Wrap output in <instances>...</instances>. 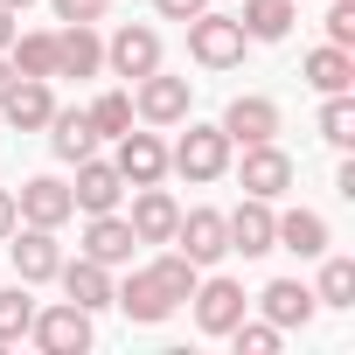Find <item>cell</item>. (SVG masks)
<instances>
[{
	"label": "cell",
	"mask_w": 355,
	"mask_h": 355,
	"mask_svg": "<svg viewBox=\"0 0 355 355\" xmlns=\"http://www.w3.org/2000/svg\"><path fill=\"white\" fill-rule=\"evenodd\" d=\"M258 306H265V320H272L279 334H293V327H306V320L320 313L313 286H300V279H272V286L258 293Z\"/></svg>",
	"instance_id": "e0dca14e"
},
{
	"label": "cell",
	"mask_w": 355,
	"mask_h": 355,
	"mask_svg": "<svg viewBox=\"0 0 355 355\" xmlns=\"http://www.w3.org/2000/svg\"><path fill=\"white\" fill-rule=\"evenodd\" d=\"M244 49H251V35L237 28V15H196L189 21V56L202 63V70H237L244 63Z\"/></svg>",
	"instance_id": "7a4b0ae2"
},
{
	"label": "cell",
	"mask_w": 355,
	"mask_h": 355,
	"mask_svg": "<svg viewBox=\"0 0 355 355\" xmlns=\"http://www.w3.org/2000/svg\"><path fill=\"white\" fill-rule=\"evenodd\" d=\"M15 223H21V209H15V196H8V189H0V244H8V230H15Z\"/></svg>",
	"instance_id": "d590c367"
},
{
	"label": "cell",
	"mask_w": 355,
	"mask_h": 355,
	"mask_svg": "<svg viewBox=\"0 0 355 355\" xmlns=\"http://www.w3.org/2000/svg\"><path fill=\"white\" fill-rule=\"evenodd\" d=\"M56 279H63V300H70V306H84V313L112 306V265H98V258H63Z\"/></svg>",
	"instance_id": "2e32d148"
},
{
	"label": "cell",
	"mask_w": 355,
	"mask_h": 355,
	"mask_svg": "<svg viewBox=\"0 0 355 355\" xmlns=\"http://www.w3.org/2000/svg\"><path fill=\"white\" fill-rule=\"evenodd\" d=\"M28 320H35L28 286H8V293H0V341H21V334H28Z\"/></svg>",
	"instance_id": "4dcf8cb0"
},
{
	"label": "cell",
	"mask_w": 355,
	"mask_h": 355,
	"mask_svg": "<svg viewBox=\"0 0 355 355\" xmlns=\"http://www.w3.org/2000/svg\"><path fill=\"white\" fill-rule=\"evenodd\" d=\"M300 77H306L320 98H327V91H355V49H334V42H320V49H306Z\"/></svg>",
	"instance_id": "cb8c5ba5"
},
{
	"label": "cell",
	"mask_w": 355,
	"mask_h": 355,
	"mask_svg": "<svg viewBox=\"0 0 355 355\" xmlns=\"http://www.w3.org/2000/svg\"><path fill=\"white\" fill-rule=\"evenodd\" d=\"M125 223H132V237H139V244H174L182 202H174L160 182H153V189H132V216H125Z\"/></svg>",
	"instance_id": "7c38bea8"
},
{
	"label": "cell",
	"mask_w": 355,
	"mask_h": 355,
	"mask_svg": "<svg viewBox=\"0 0 355 355\" xmlns=\"http://www.w3.org/2000/svg\"><path fill=\"white\" fill-rule=\"evenodd\" d=\"M112 306H125V320H139V327H160V320L174 313V300L160 293L153 272H132L125 286H112Z\"/></svg>",
	"instance_id": "603a6c76"
},
{
	"label": "cell",
	"mask_w": 355,
	"mask_h": 355,
	"mask_svg": "<svg viewBox=\"0 0 355 355\" xmlns=\"http://www.w3.org/2000/svg\"><path fill=\"white\" fill-rule=\"evenodd\" d=\"M84 119H91V132H98V139L132 132V91H105V98H91V105H84Z\"/></svg>",
	"instance_id": "f1b7e54d"
},
{
	"label": "cell",
	"mask_w": 355,
	"mask_h": 355,
	"mask_svg": "<svg viewBox=\"0 0 355 355\" xmlns=\"http://www.w3.org/2000/svg\"><path fill=\"white\" fill-rule=\"evenodd\" d=\"M42 132H49V153H56V160H70V167H77L84 153H98V132H91V119H84V105H56Z\"/></svg>",
	"instance_id": "44dd1931"
},
{
	"label": "cell",
	"mask_w": 355,
	"mask_h": 355,
	"mask_svg": "<svg viewBox=\"0 0 355 355\" xmlns=\"http://www.w3.org/2000/svg\"><path fill=\"white\" fill-rule=\"evenodd\" d=\"M174 251H182V258H196V265H216V258H230L223 209H182V223H174Z\"/></svg>",
	"instance_id": "52a82bcc"
},
{
	"label": "cell",
	"mask_w": 355,
	"mask_h": 355,
	"mask_svg": "<svg viewBox=\"0 0 355 355\" xmlns=\"http://www.w3.org/2000/svg\"><path fill=\"white\" fill-rule=\"evenodd\" d=\"M189 105H196L189 77H167V70H146V77L132 84V112H139L146 125H182V119H189Z\"/></svg>",
	"instance_id": "277c9868"
},
{
	"label": "cell",
	"mask_w": 355,
	"mask_h": 355,
	"mask_svg": "<svg viewBox=\"0 0 355 355\" xmlns=\"http://www.w3.org/2000/svg\"><path fill=\"white\" fill-rule=\"evenodd\" d=\"M119 196H125V174H119L112 160L84 153V160H77V182H70V202H77L84 216H105V209H119Z\"/></svg>",
	"instance_id": "8fae6325"
},
{
	"label": "cell",
	"mask_w": 355,
	"mask_h": 355,
	"mask_svg": "<svg viewBox=\"0 0 355 355\" xmlns=\"http://www.w3.org/2000/svg\"><path fill=\"white\" fill-rule=\"evenodd\" d=\"M105 0H56V21H98Z\"/></svg>",
	"instance_id": "836d02e7"
},
{
	"label": "cell",
	"mask_w": 355,
	"mask_h": 355,
	"mask_svg": "<svg viewBox=\"0 0 355 355\" xmlns=\"http://www.w3.org/2000/svg\"><path fill=\"white\" fill-rule=\"evenodd\" d=\"M49 112H56V91H49V77H21L8 98H0V119H8L15 132H42V125H49Z\"/></svg>",
	"instance_id": "ac0fdd59"
},
{
	"label": "cell",
	"mask_w": 355,
	"mask_h": 355,
	"mask_svg": "<svg viewBox=\"0 0 355 355\" xmlns=\"http://www.w3.org/2000/svg\"><path fill=\"white\" fill-rule=\"evenodd\" d=\"M15 28H21V15H8V8H0V49L15 42Z\"/></svg>",
	"instance_id": "74e56055"
},
{
	"label": "cell",
	"mask_w": 355,
	"mask_h": 355,
	"mask_svg": "<svg viewBox=\"0 0 355 355\" xmlns=\"http://www.w3.org/2000/svg\"><path fill=\"white\" fill-rule=\"evenodd\" d=\"M15 209H21V223H42V230H63V223L77 216L70 182H56V174H28L21 196H15Z\"/></svg>",
	"instance_id": "8992f818"
},
{
	"label": "cell",
	"mask_w": 355,
	"mask_h": 355,
	"mask_svg": "<svg viewBox=\"0 0 355 355\" xmlns=\"http://www.w3.org/2000/svg\"><path fill=\"white\" fill-rule=\"evenodd\" d=\"M105 70V35L91 21H63L56 35V77H98Z\"/></svg>",
	"instance_id": "5bb4252c"
},
{
	"label": "cell",
	"mask_w": 355,
	"mask_h": 355,
	"mask_svg": "<svg viewBox=\"0 0 355 355\" xmlns=\"http://www.w3.org/2000/svg\"><path fill=\"white\" fill-rule=\"evenodd\" d=\"M230 341H237V355H279V341H286V334H279L272 320H237V327H230Z\"/></svg>",
	"instance_id": "1f68e13d"
},
{
	"label": "cell",
	"mask_w": 355,
	"mask_h": 355,
	"mask_svg": "<svg viewBox=\"0 0 355 355\" xmlns=\"http://www.w3.org/2000/svg\"><path fill=\"white\" fill-rule=\"evenodd\" d=\"M15 84H21V70H15V63H8V49H0V98H8V91H15Z\"/></svg>",
	"instance_id": "8d00e7d4"
},
{
	"label": "cell",
	"mask_w": 355,
	"mask_h": 355,
	"mask_svg": "<svg viewBox=\"0 0 355 355\" xmlns=\"http://www.w3.org/2000/svg\"><path fill=\"white\" fill-rule=\"evenodd\" d=\"M119 174H125V189H153L160 174H167V146H160V132H119V160H112Z\"/></svg>",
	"instance_id": "4fadbf2b"
},
{
	"label": "cell",
	"mask_w": 355,
	"mask_h": 355,
	"mask_svg": "<svg viewBox=\"0 0 355 355\" xmlns=\"http://www.w3.org/2000/svg\"><path fill=\"white\" fill-rule=\"evenodd\" d=\"M327 42L355 49V0H327Z\"/></svg>",
	"instance_id": "d6a6232c"
},
{
	"label": "cell",
	"mask_w": 355,
	"mask_h": 355,
	"mask_svg": "<svg viewBox=\"0 0 355 355\" xmlns=\"http://www.w3.org/2000/svg\"><path fill=\"white\" fill-rule=\"evenodd\" d=\"M223 132H230V146H258V139H272L279 132V105L272 98H230V112H223Z\"/></svg>",
	"instance_id": "ffe728a7"
},
{
	"label": "cell",
	"mask_w": 355,
	"mask_h": 355,
	"mask_svg": "<svg viewBox=\"0 0 355 355\" xmlns=\"http://www.w3.org/2000/svg\"><path fill=\"white\" fill-rule=\"evenodd\" d=\"M8 63H15L21 77H56V35H49V28L21 35V28H15V42H8Z\"/></svg>",
	"instance_id": "484cf974"
},
{
	"label": "cell",
	"mask_w": 355,
	"mask_h": 355,
	"mask_svg": "<svg viewBox=\"0 0 355 355\" xmlns=\"http://www.w3.org/2000/svg\"><path fill=\"white\" fill-rule=\"evenodd\" d=\"M313 300L348 313V306H355V258H327V251H320V286H313Z\"/></svg>",
	"instance_id": "f546056e"
},
{
	"label": "cell",
	"mask_w": 355,
	"mask_h": 355,
	"mask_svg": "<svg viewBox=\"0 0 355 355\" xmlns=\"http://www.w3.org/2000/svg\"><path fill=\"white\" fill-rule=\"evenodd\" d=\"M105 70H112V77H125V84H139L146 70H160V35H153L146 21H139V28L125 21V28L105 42Z\"/></svg>",
	"instance_id": "ba28073f"
},
{
	"label": "cell",
	"mask_w": 355,
	"mask_h": 355,
	"mask_svg": "<svg viewBox=\"0 0 355 355\" xmlns=\"http://www.w3.org/2000/svg\"><path fill=\"white\" fill-rule=\"evenodd\" d=\"M0 8H8V15H28V8H35V0H0Z\"/></svg>",
	"instance_id": "f35d334b"
},
{
	"label": "cell",
	"mask_w": 355,
	"mask_h": 355,
	"mask_svg": "<svg viewBox=\"0 0 355 355\" xmlns=\"http://www.w3.org/2000/svg\"><path fill=\"white\" fill-rule=\"evenodd\" d=\"M237 28H244L251 42H286V35H293V0H244Z\"/></svg>",
	"instance_id": "d4e9b609"
},
{
	"label": "cell",
	"mask_w": 355,
	"mask_h": 355,
	"mask_svg": "<svg viewBox=\"0 0 355 355\" xmlns=\"http://www.w3.org/2000/svg\"><path fill=\"white\" fill-rule=\"evenodd\" d=\"M146 272L160 279V293H167L174 306H189V293H196V279H202V265H196V258H182V251H160Z\"/></svg>",
	"instance_id": "83f0119b"
},
{
	"label": "cell",
	"mask_w": 355,
	"mask_h": 355,
	"mask_svg": "<svg viewBox=\"0 0 355 355\" xmlns=\"http://www.w3.org/2000/svg\"><path fill=\"white\" fill-rule=\"evenodd\" d=\"M132 223L119 216V209H105V216H91L84 223V258H98V265H132Z\"/></svg>",
	"instance_id": "7402d4cb"
},
{
	"label": "cell",
	"mask_w": 355,
	"mask_h": 355,
	"mask_svg": "<svg viewBox=\"0 0 355 355\" xmlns=\"http://www.w3.org/2000/svg\"><path fill=\"white\" fill-rule=\"evenodd\" d=\"M28 334H35L42 355H84V348H91V313L70 306V300H63V306H35Z\"/></svg>",
	"instance_id": "5b68a950"
},
{
	"label": "cell",
	"mask_w": 355,
	"mask_h": 355,
	"mask_svg": "<svg viewBox=\"0 0 355 355\" xmlns=\"http://www.w3.org/2000/svg\"><path fill=\"white\" fill-rule=\"evenodd\" d=\"M313 132H320L327 146H341V153H348V146H355V98H348V91H327V98H320Z\"/></svg>",
	"instance_id": "4316f807"
},
{
	"label": "cell",
	"mask_w": 355,
	"mask_h": 355,
	"mask_svg": "<svg viewBox=\"0 0 355 355\" xmlns=\"http://www.w3.org/2000/svg\"><path fill=\"white\" fill-rule=\"evenodd\" d=\"M167 167L182 174V182H223L230 174V132L223 125H189L167 146Z\"/></svg>",
	"instance_id": "6da1fadb"
},
{
	"label": "cell",
	"mask_w": 355,
	"mask_h": 355,
	"mask_svg": "<svg viewBox=\"0 0 355 355\" xmlns=\"http://www.w3.org/2000/svg\"><path fill=\"white\" fill-rule=\"evenodd\" d=\"M237 182H244V196L279 202V196L293 189V160H286L272 139H258V146H244V160H237Z\"/></svg>",
	"instance_id": "30bf717a"
},
{
	"label": "cell",
	"mask_w": 355,
	"mask_h": 355,
	"mask_svg": "<svg viewBox=\"0 0 355 355\" xmlns=\"http://www.w3.org/2000/svg\"><path fill=\"white\" fill-rule=\"evenodd\" d=\"M189 300H196V327H202V334H230V327L244 320V306H251L237 279H196Z\"/></svg>",
	"instance_id": "9c48e42d"
},
{
	"label": "cell",
	"mask_w": 355,
	"mask_h": 355,
	"mask_svg": "<svg viewBox=\"0 0 355 355\" xmlns=\"http://www.w3.org/2000/svg\"><path fill=\"white\" fill-rule=\"evenodd\" d=\"M153 8H160V15H167V21H196V15H202V8H209V0H153Z\"/></svg>",
	"instance_id": "e575fe53"
},
{
	"label": "cell",
	"mask_w": 355,
	"mask_h": 355,
	"mask_svg": "<svg viewBox=\"0 0 355 355\" xmlns=\"http://www.w3.org/2000/svg\"><path fill=\"white\" fill-rule=\"evenodd\" d=\"M272 216H279V209H272L265 196H244V202L223 216V230H230V251H244V258H265V251H272Z\"/></svg>",
	"instance_id": "9a60e30c"
},
{
	"label": "cell",
	"mask_w": 355,
	"mask_h": 355,
	"mask_svg": "<svg viewBox=\"0 0 355 355\" xmlns=\"http://www.w3.org/2000/svg\"><path fill=\"white\" fill-rule=\"evenodd\" d=\"M8 258H15V279H21V286H49L56 265H63V244H56V230H42V223H15V230H8Z\"/></svg>",
	"instance_id": "3957f363"
},
{
	"label": "cell",
	"mask_w": 355,
	"mask_h": 355,
	"mask_svg": "<svg viewBox=\"0 0 355 355\" xmlns=\"http://www.w3.org/2000/svg\"><path fill=\"white\" fill-rule=\"evenodd\" d=\"M272 251L320 258V251H327V216H320V209H286V216H272Z\"/></svg>",
	"instance_id": "d6986e66"
}]
</instances>
